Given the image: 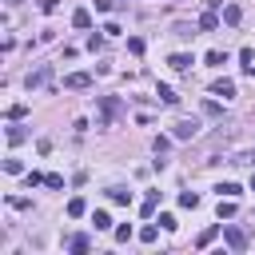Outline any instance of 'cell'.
I'll list each match as a JSON object with an SVG mask.
<instances>
[{
  "instance_id": "7a4b0ae2",
  "label": "cell",
  "mask_w": 255,
  "mask_h": 255,
  "mask_svg": "<svg viewBox=\"0 0 255 255\" xmlns=\"http://www.w3.org/2000/svg\"><path fill=\"white\" fill-rule=\"evenodd\" d=\"M44 84H52V68H48V64H40L36 72L24 76V88H28V92H32V88H44Z\"/></svg>"
},
{
  "instance_id": "d6a6232c",
  "label": "cell",
  "mask_w": 255,
  "mask_h": 255,
  "mask_svg": "<svg viewBox=\"0 0 255 255\" xmlns=\"http://www.w3.org/2000/svg\"><path fill=\"white\" fill-rule=\"evenodd\" d=\"M96 12H112V0H96Z\"/></svg>"
},
{
  "instance_id": "6da1fadb",
  "label": "cell",
  "mask_w": 255,
  "mask_h": 255,
  "mask_svg": "<svg viewBox=\"0 0 255 255\" xmlns=\"http://www.w3.org/2000/svg\"><path fill=\"white\" fill-rule=\"evenodd\" d=\"M223 239H227L231 251H243V247H247V231L235 227V223H223Z\"/></svg>"
},
{
  "instance_id": "5b68a950",
  "label": "cell",
  "mask_w": 255,
  "mask_h": 255,
  "mask_svg": "<svg viewBox=\"0 0 255 255\" xmlns=\"http://www.w3.org/2000/svg\"><path fill=\"white\" fill-rule=\"evenodd\" d=\"M211 96H223V100H231V96H235V80H215V84H211Z\"/></svg>"
},
{
  "instance_id": "e0dca14e",
  "label": "cell",
  "mask_w": 255,
  "mask_h": 255,
  "mask_svg": "<svg viewBox=\"0 0 255 255\" xmlns=\"http://www.w3.org/2000/svg\"><path fill=\"white\" fill-rule=\"evenodd\" d=\"M223 20H227V24H239V20H243L239 4H227V8H223Z\"/></svg>"
},
{
  "instance_id": "d4e9b609",
  "label": "cell",
  "mask_w": 255,
  "mask_h": 255,
  "mask_svg": "<svg viewBox=\"0 0 255 255\" xmlns=\"http://www.w3.org/2000/svg\"><path fill=\"white\" fill-rule=\"evenodd\" d=\"M24 116H28V104H12L8 108V120H24Z\"/></svg>"
},
{
  "instance_id": "f1b7e54d",
  "label": "cell",
  "mask_w": 255,
  "mask_h": 255,
  "mask_svg": "<svg viewBox=\"0 0 255 255\" xmlns=\"http://www.w3.org/2000/svg\"><path fill=\"white\" fill-rule=\"evenodd\" d=\"M128 52H131V56H139V52H143V40H139V36H131V40H128Z\"/></svg>"
},
{
  "instance_id": "4dcf8cb0",
  "label": "cell",
  "mask_w": 255,
  "mask_h": 255,
  "mask_svg": "<svg viewBox=\"0 0 255 255\" xmlns=\"http://www.w3.org/2000/svg\"><path fill=\"white\" fill-rule=\"evenodd\" d=\"M116 239H120V243H128V239H131V227H128V223H124V227H116Z\"/></svg>"
},
{
  "instance_id": "44dd1931",
  "label": "cell",
  "mask_w": 255,
  "mask_h": 255,
  "mask_svg": "<svg viewBox=\"0 0 255 255\" xmlns=\"http://www.w3.org/2000/svg\"><path fill=\"white\" fill-rule=\"evenodd\" d=\"M231 163H239V167H255V151H239V155H231Z\"/></svg>"
},
{
  "instance_id": "9a60e30c",
  "label": "cell",
  "mask_w": 255,
  "mask_h": 255,
  "mask_svg": "<svg viewBox=\"0 0 255 255\" xmlns=\"http://www.w3.org/2000/svg\"><path fill=\"white\" fill-rule=\"evenodd\" d=\"M108 199H112V203H131V191H124V187H108Z\"/></svg>"
},
{
  "instance_id": "ffe728a7",
  "label": "cell",
  "mask_w": 255,
  "mask_h": 255,
  "mask_svg": "<svg viewBox=\"0 0 255 255\" xmlns=\"http://www.w3.org/2000/svg\"><path fill=\"white\" fill-rule=\"evenodd\" d=\"M92 223H96V231H108V227H112V215H108V211H96Z\"/></svg>"
},
{
  "instance_id": "7402d4cb",
  "label": "cell",
  "mask_w": 255,
  "mask_h": 255,
  "mask_svg": "<svg viewBox=\"0 0 255 255\" xmlns=\"http://www.w3.org/2000/svg\"><path fill=\"white\" fill-rule=\"evenodd\" d=\"M179 207H199V195L195 191H179Z\"/></svg>"
},
{
  "instance_id": "d6986e66",
  "label": "cell",
  "mask_w": 255,
  "mask_h": 255,
  "mask_svg": "<svg viewBox=\"0 0 255 255\" xmlns=\"http://www.w3.org/2000/svg\"><path fill=\"white\" fill-rule=\"evenodd\" d=\"M24 139H28V131H24V128H16V124H12V128H8V143H12V147H16V143H24Z\"/></svg>"
},
{
  "instance_id": "52a82bcc",
  "label": "cell",
  "mask_w": 255,
  "mask_h": 255,
  "mask_svg": "<svg viewBox=\"0 0 255 255\" xmlns=\"http://www.w3.org/2000/svg\"><path fill=\"white\" fill-rule=\"evenodd\" d=\"M167 64H171V68H175V72H187V68H191V64H195V60H191V56H187V52H175V56H171V60H167Z\"/></svg>"
},
{
  "instance_id": "836d02e7",
  "label": "cell",
  "mask_w": 255,
  "mask_h": 255,
  "mask_svg": "<svg viewBox=\"0 0 255 255\" xmlns=\"http://www.w3.org/2000/svg\"><path fill=\"white\" fill-rule=\"evenodd\" d=\"M8 4H12V8H16V4H24V0H8Z\"/></svg>"
},
{
  "instance_id": "30bf717a",
  "label": "cell",
  "mask_w": 255,
  "mask_h": 255,
  "mask_svg": "<svg viewBox=\"0 0 255 255\" xmlns=\"http://www.w3.org/2000/svg\"><path fill=\"white\" fill-rule=\"evenodd\" d=\"M72 24H76V28H92V12H88V8H76V12H72Z\"/></svg>"
},
{
  "instance_id": "5bb4252c",
  "label": "cell",
  "mask_w": 255,
  "mask_h": 255,
  "mask_svg": "<svg viewBox=\"0 0 255 255\" xmlns=\"http://www.w3.org/2000/svg\"><path fill=\"white\" fill-rule=\"evenodd\" d=\"M215 191H219V195H227V199H235V195H239L243 187H239V183H231V179H223V183H219Z\"/></svg>"
},
{
  "instance_id": "603a6c76",
  "label": "cell",
  "mask_w": 255,
  "mask_h": 255,
  "mask_svg": "<svg viewBox=\"0 0 255 255\" xmlns=\"http://www.w3.org/2000/svg\"><path fill=\"white\" fill-rule=\"evenodd\" d=\"M155 235H159V227H155V223H147V227H139V239H143V243H155Z\"/></svg>"
},
{
  "instance_id": "83f0119b",
  "label": "cell",
  "mask_w": 255,
  "mask_h": 255,
  "mask_svg": "<svg viewBox=\"0 0 255 255\" xmlns=\"http://www.w3.org/2000/svg\"><path fill=\"white\" fill-rule=\"evenodd\" d=\"M171 32H175V36H183V40H187V36H195V28H191V24H175Z\"/></svg>"
},
{
  "instance_id": "8fae6325",
  "label": "cell",
  "mask_w": 255,
  "mask_h": 255,
  "mask_svg": "<svg viewBox=\"0 0 255 255\" xmlns=\"http://www.w3.org/2000/svg\"><path fill=\"white\" fill-rule=\"evenodd\" d=\"M155 96H159V100H163L167 108H175V104H179V96H175V92H171L167 84H159V88H155Z\"/></svg>"
},
{
  "instance_id": "4316f807",
  "label": "cell",
  "mask_w": 255,
  "mask_h": 255,
  "mask_svg": "<svg viewBox=\"0 0 255 255\" xmlns=\"http://www.w3.org/2000/svg\"><path fill=\"white\" fill-rule=\"evenodd\" d=\"M4 171H8V175H20L24 163H20V159H4Z\"/></svg>"
},
{
  "instance_id": "ac0fdd59",
  "label": "cell",
  "mask_w": 255,
  "mask_h": 255,
  "mask_svg": "<svg viewBox=\"0 0 255 255\" xmlns=\"http://www.w3.org/2000/svg\"><path fill=\"white\" fill-rule=\"evenodd\" d=\"M207 64H211V68H223V64H227V52L211 48V52H207Z\"/></svg>"
},
{
  "instance_id": "7c38bea8",
  "label": "cell",
  "mask_w": 255,
  "mask_h": 255,
  "mask_svg": "<svg viewBox=\"0 0 255 255\" xmlns=\"http://www.w3.org/2000/svg\"><path fill=\"white\" fill-rule=\"evenodd\" d=\"M84 211H88V203H84L80 195H72V199H68V215H72V219H80Z\"/></svg>"
},
{
  "instance_id": "9c48e42d",
  "label": "cell",
  "mask_w": 255,
  "mask_h": 255,
  "mask_svg": "<svg viewBox=\"0 0 255 255\" xmlns=\"http://www.w3.org/2000/svg\"><path fill=\"white\" fill-rule=\"evenodd\" d=\"M88 247H92V239H88V235H72V239H68V251H76V255H84Z\"/></svg>"
},
{
  "instance_id": "4fadbf2b",
  "label": "cell",
  "mask_w": 255,
  "mask_h": 255,
  "mask_svg": "<svg viewBox=\"0 0 255 255\" xmlns=\"http://www.w3.org/2000/svg\"><path fill=\"white\" fill-rule=\"evenodd\" d=\"M155 207H159V191H147V195H143V203H139V211H143V215H151Z\"/></svg>"
},
{
  "instance_id": "2e32d148",
  "label": "cell",
  "mask_w": 255,
  "mask_h": 255,
  "mask_svg": "<svg viewBox=\"0 0 255 255\" xmlns=\"http://www.w3.org/2000/svg\"><path fill=\"white\" fill-rule=\"evenodd\" d=\"M231 215H235V199L219 195V219H231Z\"/></svg>"
},
{
  "instance_id": "8992f818",
  "label": "cell",
  "mask_w": 255,
  "mask_h": 255,
  "mask_svg": "<svg viewBox=\"0 0 255 255\" xmlns=\"http://www.w3.org/2000/svg\"><path fill=\"white\" fill-rule=\"evenodd\" d=\"M199 28H203V32H215V28H219V16H215V8H207V12L199 16Z\"/></svg>"
},
{
  "instance_id": "1f68e13d",
  "label": "cell",
  "mask_w": 255,
  "mask_h": 255,
  "mask_svg": "<svg viewBox=\"0 0 255 255\" xmlns=\"http://www.w3.org/2000/svg\"><path fill=\"white\" fill-rule=\"evenodd\" d=\"M56 8H60V4H56V0H40V12H48V16H52V12H56Z\"/></svg>"
},
{
  "instance_id": "484cf974",
  "label": "cell",
  "mask_w": 255,
  "mask_h": 255,
  "mask_svg": "<svg viewBox=\"0 0 255 255\" xmlns=\"http://www.w3.org/2000/svg\"><path fill=\"white\" fill-rule=\"evenodd\" d=\"M203 116H223V108L215 100H203Z\"/></svg>"
},
{
  "instance_id": "ba28073f",
  "label": "cell",
  "mask_w": 255,
  "mask_h": 255,
  "mask_svg": "<svg viewBox=\"0 0 255 255\" xmlns=\"http://www.w3.org/2000/svg\"><path fill=\"white\" fill-rule=\"evenodd\" d=\"M100 108H104V116H120V112H124L116 96H100Z\"/></svg>"
},
{
  "instance_id": "cb8c5ba5",
  "label": "cell",
  "mask_w": 255,
  "mask_h": 255,
  "mask_svg": "<svg viewBox=\"0 0 255 255\" xmlns=\"http://www.w3.org/2000/svg\"><path fill=\"white\" fill-rule=\"evenodd\" d=\"M215 235H219V227H207V231H199V239H195V247H207V243H211Z\"/></svg>"
},
{
  "instance_id": "3957f363",
  "label": "cell",
  "mask_w": 255,
  "mask_h": 255,
  "mask_svg": "<svg viewBox=\"0 0 255 255\" xmlns=\"http://www.w3.org/2000/svg\"><path fill=\"white\" fill-rule=\"evenodd\" d=\"M64 88L84 92V88H92V76H88V72H68V76H64Z\"/></svg>"
},
{
  "instance_id": "f546056e",
  "label": "cell",
  "mask_w": 255,
  "mask_h": 255,
  "mask_svg": "<svg viewBox=\"0 0 255 255\" xmlns=\"http://www.w3.org/2000/svg\"><path fill=\"white\" fill-rule=\"evenodd\" d=\"M8 203H12V207H16V211H28V207H32V203H28V199H24V195H12V199H8Z\"/></svg>"
},
{
  "instance_id": "277c9868",
  "label": "cell",
  "mask_w": 255,
  "mask_h": 255,
  "mask_svg": "<svg viewBox=\"0 0 255 255\" xmlns=\"http://www.w3.org/2000/svg\"><path fill=\"white\" fill-rule=\"evenodd\" d=\"M195 131H199V120H179V124L171 128L175 139H195Z\"/></svg>"
}]
</instances>
